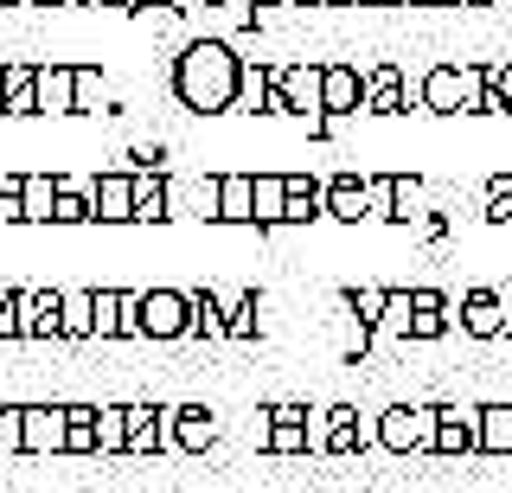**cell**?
Returning <instances> with one entry per match:
<instances>
[{
	"label": "cell",
	"mask_w": 512,
	"mask_h": 493,
	"mask_svg": "<svg viewBox=\"0 0 512 493\" xmlns=\"http://www.w3.org/2000/svg\"><path fill=\"white\" fill-rule=\"evenodd\" d=\"M173 90H180L186 109L199 116H218L244 97V58H231L224 45H192V52L173 65Z\"/></svg>",
	"instance_id": "6da1fadb"
},
{
	"label": "cell",
	"mask_w": 512,
	"mask_h": 493,
	"mask_svg": "<svg viewBox=\"0 0 512 493\" xmlns=\"http://www.w3.org/2000/svg\"><path fill=\"white\" fill-rule=\"evenodd\" d=\"M436 423H442V410H429V404H397V410H384V417H378V449H391V455L436 449Z\"/></svg>",
	"instance_id": "7a4b0ae2"
},
{
	"label": "cell",
	"mask_w": 512,
	"mask_h": 493,
	"mask_svg": "<svg viewBox=\"0 0 512 493\" xmlns=\"http://www.w3.org/2000/svg\"><path fill=\"white\" fill-rule=\"evenodd\" d=\"M64 449H71V404H26L20 455H64Z\"/></svg>",
	"instance_id": "3957f363"
},
{
	"label": "cell",
	"mask_w": 512,
	"mask_h": 493,
	"mask_svg": "<svg viewBox=\"0 0 512 493\" xmlns=\"http://www.w3.org/2000/svg\"><path fill=\"white\" fill-rule=\"evenodd\" d=\"M141 333H154V340H180V333H192V295H180V289L141 295Z\"/></svg>",
	"instance_id": "277c9868"
},
{
	"label": "cell",
	"mask_w": 512,
	"mask_h": 493,
	"mask_svg": "<svg viewBox=\"0 0 512 493\" xmlns=\"http://www.w3.org/2000/svg\"><path fill=\"white\" fill-rule=\"evenodd\" d=\"M167 436H173V449H212V442H218V417L199 410V404L167 410Z\"/></svg>",
	"instance_id": "5b68a950"
},
{
	"label": "cell",
	"mask_w": 512,
	"mask_h": 493,
	"mask_svg": "<svg viewBox=\"0 0 512 493\" xmlns=\"http://www.w3.org/2000/svg\"><path fill=\"white\" fill-rule=\"evenodd\" d=\"M436 449H442V455H468V449H480V410H455V404H442Z\"/></svg>",
	"instance_id": "8992f818"
},
{
	"label": "cell",
	"mask_w": 512,
	"mask_h": 493,
	"mask_svg": "<svg viewBox=\"0 0 512 493\" xmlns=\"http://www.w3.org/2000/svg\"><path fill=\"white\" fill-rule=\"evenodd\" d=\"M461 327L468 333H512V295H468L461 301Z\"/></svg>",
	"instance_id": "52a82bcc"
},
{
	"label": "cell",
	"mask_w": 512,
	"mask_h": 493,
	"mask_svg": "<svg viewBox=\"0 0 512 493\" xmlns=\"http://www.w3.org/2000/svg\"><path fill=\"white\" fill-rule=\"evenodd\" d=\"M90 205H96V218H135V180H122V173H109V180H96L90 186Z\"/></svg>",
	"instance_id": "ba28073f"
},
{
	"label": "cell",
	"mask_w": 512,
	"mask_h": 493,
	"mask_svg": "<svg viewBox=\"0 0 512 493\" xmlns=\"http://www.w3.org/2000/svg\"><path fill=\"white\" fill-rule=\"evenodd\" d=\"M480 455H512V404L480 410Z\"/></svg>",
	"instance_id": "9c48e42d"
},
{
	"label": "cell",
	"mask_w": 512,
	"mask_h": 493,
	"mask_svg": "<svg viewBox=\"0 0 512 493\" xmlns=\"http://www.w3.org/2000/svg\"><path fill=\"white\" fill-rule=\"evenodd\" d=\"M218 218H256V180H244V173H231V180H218Z\"/></svg>",
	"instance_id": "30bf717a"
},
{
	"label": "cell",
	"mask_w": 512,
	"mask_h": 493,
	"mask_svg": "<svg viewBox=\"0 0 512 493\" xmlns=\"http://www.w3.org/2000/svg\"><path fill=\"white\" fill-rule=\"evenodd\" d=\"M39 109H52V116L77 109V71H39Z\"/></svg>",
	"instance_id": "8fae6325"
},
{
	"label": "cell",
	"mask_w": 512,
	"mask_h": 493,
	"mask_svg": "<svg viewBox=\"0 0 512 493\" xmlns=\"http://www.w3.org/2000/svg\"><path fill=\"white\" fill-rule=\"evenodd\" d=\"M327 205H333V218H359V212H372V186L333 180V186H327Z\"/></svg>",
	"instance_id": "7c38bea8"
},
{
	"label": "cell",
	"mask_w": 512,
	"mask_h": 493,
	"mask_svg": "<svg viewBox=\"0 0 512 493\" xmlns=\"http://www.w3.org/2000/svg\"><path fill=\"white\" fill-rule=\"evenodd\" d=\"M96 449L103 455L128 449V410H96Z\"/></svg>",
	"instance_id": "4fadbf2b"
},
{
	"label": "cell",
	"mask_w": 512,
	"mask_h": 493,
	"mask_svg": "<svg viewBox=\"0 0 512 493\" xmlns=\"http://www.w3.org/2000/svg\"><path fill=\"white\" fill-rule=\"evenodd\" d=\"M20 193H26V218H58V193H64V186H52V180L32 173V180H20Z\"/></svg>",
	"instance_id": "5bb4252c"
},
{
	"label": "cell",
	"mask_w": 512,
	"mask_h": 493,
	"mask_svg": "<svg viewBox=\"0 0 512 493\" xmlns=\"http://www.w3.org/2000/svg\"><path fill=\"white\" fill-rule=\"evenodd\" d=\"M448 327V314H442V295H416V314H410V333L416 340H436V333Z\"/></svg>",
	"instance_id": "9a60e30c"
},
{
	"label": "cell",
	"mask_w": 512,
	"mask_h": 493,
	"mask_svg": "<svg viewBox=\"0 0 512 493\" xmlns=\"http://www.w3.org/2000/svg\"><path fill=\"white\" fill-rule=\"evenodd\" d=\"M135 218H148V225L167 218V186L160 180H135Z\"/></svg>",
	"instance_id": "2e32d148"
},
{
	"label": "cell",
	"mask_w": 512,
	"mask_h": 493,
	"mask_svg": "<svg viewBox=\"0 0 512 493\" xmlns=\"http://www.w3.org/2000/svg\"><path fill=\"white\" fill-rule=\"evenodd\" d=\"M359 103V77L352 71H327V109H352Z\"/></svg>",
	"instance_id": "e0dca14e"
},
{
	"label": "cell",
	"mask_w": 512,
	"mask_h": 493,
	"mask_svg": "<svg viewBox=\"0 0 512 493\" xmlns=\"http://www.w3.org/2000/svg\"><path fill=\"white\" fill-rule=\"evenodd\" d=\"M352 308H359V321H384V314H391V295H378V289H352Z\"/></svg>",
	"instance_id": "ac0fdd59"
},
{
	"label": "cell",
	"mask_w": 512,
	"mask_h": 493,
	"mask_svg": "<svg viewBox=\"0 0 512 493\" xmlns=\"http://www.w3.org/2000/svg\"><path fill=\"white\" fill-rule=\"evenodd\" d=\"M0 449H7V410H0Z\"/></svg>",
	"instance_id": "d6986e66"
}]
</instances>
